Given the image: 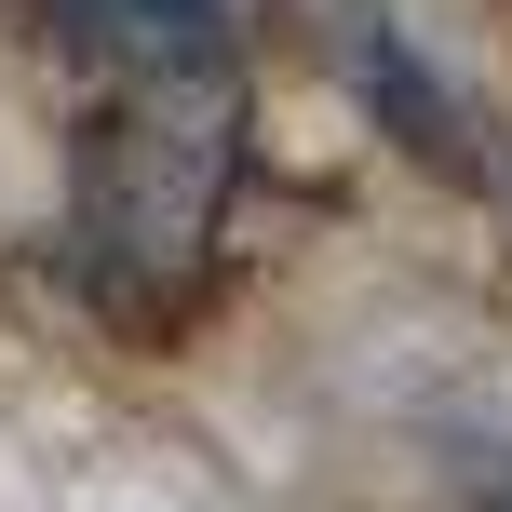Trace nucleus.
I'll use <instances>...</instances> for the list:
<instances>
[{
  "label": "nucleus",
  "instance_id": "1",
  "mask_svg": "<svg viewBox=\"0 0 512 512\" xmlns=\"http://www.w3.org/2000/svg\"><path fill=\"white\" fill-rule=\"evenodd\" d=\"M230 189H243V81L230 68L108 81L95 135H81V189H68V256L95 283V310L162 324L203 283Z\"/></svg>",
  "mask_w": 512,
  "mask_h": 512
},
{
  "label": "nucleus",
  "instance_id": "3",
  "mask_svg": "<svg viewBox=\"0 0 512 512\" xmlns=\"http://www.w3.org/2000/svg\"><path fill=\"white\" fill-rule=\"evenodd\" d=\"M351 81H364V95L391 108V122H405V149L432 162V176H486V149L459 135V108H445L432 81H418V54L391 41V27H351Z\"/></svg>",
  "mask_w": 512,
  "mask_h": 512
},
{
  "label": "nucleus",
  "instance_id": "2",
  "mask_svg": "<svg viewBox=\"0 0 512 512\" xmlns=\"http://www.w3.org/2000/svg\"><path fill=\"white\" fill-rule=\"evenodd\" d=\"M68 68L108 81H162V68H230V0H27Z\"/></svg>",
  "mask_w": 512,
  "mask_h": 512
},
{
  "label": "nucleus",
  "instance_id": "4",
  "mask_svg": "<svg viewBox=\"0 0 512 512\" xmlns=\"http://www.w3.org/2000/svg\"><path fill=\"white\" fill-rule=\"evenodd\" d=\"M486 512H512V486H499V499H486Z\"/></svg>",
  "mask_w": 512,
  "mask_h": 512
}]
</instances>
